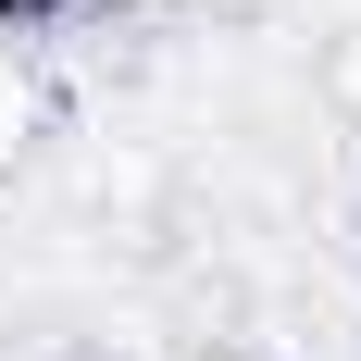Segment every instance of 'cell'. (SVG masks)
<instances>
[{"label":"cell","mask_w":361,"mask_h":361,"mask_svg":"<svg viewBox=\"0 0 361 361\" xmlns=\"http://www.w3.org/2000/svg\"><path fill=\"white\" fill-rule=\"evenodd\" d=\"M37 125H50V100H37V63H25V50H0V175L37 149Z\"/></svg>","instance_id":"1"},{"label":"cell","mask_w":361,"mask_h":361,"mask_svg":"<svg viewBox=\"0 0 361 361\" xmlns=\"http://www.w3.org/2000/svg\"><path fill=\"white\" fill-rule=\"evenodd\" d=\"M324 112H336V125L361 137V25H349V37L324 50Z\"/></svg>","instance_id":"2"},{"label":"cell","mask_w":361,"mask_h":361,"mask_svg":"<svg viewBox=\"0 0 361 361\" xmlns=\"http://www.w3.org/2000/svg\"><path fill=\"white\" fill-rule=\"evenodd\" d=\"M13 13H50V0H0V25H13Z\"/></svg>","instance_id":"3"},{"label":"cell","mask_w":361,"mask_h":361,"mask_svg":"<svg viewBox=\"0 0 361 361\" xmlns=\"http://www.w3.org/2000/svg\"><path fill=\"white\" fill-rule=\"evenodd\" d=\"M162 361H212V349H162Z\"/></svg>","instance_id":"4"}]
</instances>
